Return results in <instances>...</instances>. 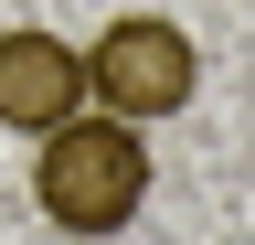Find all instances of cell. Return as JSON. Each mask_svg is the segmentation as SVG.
<instances>
[{"instance_id":"obj_1","label":"cell","mask_w":255,"mask_h":245,"mask_svg":"<svg viewBox=\"0 0 255 245\" xmlns=\"http://www.w3.org/2000/svg\"><path fill=\"white\" fill-rule=\"evenodd\" d=\"M32 203H43V224H64V235H128L138 203H149V139H138V117L75 107L64 128H43V149H32Z\"/></svg>"},{"instance_id":"obj_2","label":"cell","mask_w":255,"mask_h":245,"mask_svg":"<svg viewBox=\"0 0 255 245\" xmlns=\"http://www.w3.org/2000/svg\"><path fill=\"white\" fill-rule=\"evenodd\" d=\"M191 85H202V53H191V32L170 11H117L85 43V107H107V117H138V128L181 117Z\"/></svg>"},{"instance_id":"obj_3","label":"cell","mask_w":255,"mask_h":245,"mask_svg":"<svg viewBox=\"0 0 255 245\" xmlns=\"http://www.w3.org/2000/svg\"><path fill=\"white\" fill-rule=\"evenodd\" d=\"M75 107H85V43L43 32V21H11V32H0V128L43 139Z\"/></svg>"}]
</instances>
